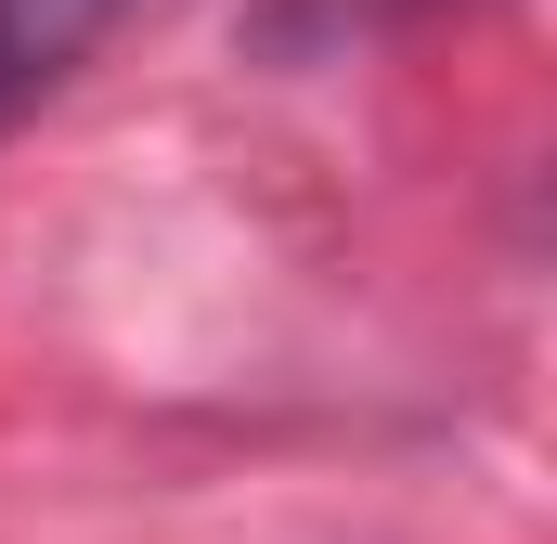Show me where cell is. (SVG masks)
<instances>
[{"mask_svg": "<svg viewBox=\"0 0 557 544\" xmlns=\"http://www.w3.org/2000/svg\"><path fill=\"white\" fill-rule=\"evenodd\" d=\"M117 13H131V0H0V131L39 118V104L117 39Z\"/></svg>", "mask_w": 557, "mask_h": 544, "instance_id": "6da1fadb", "label": "cell"}, {"mask_svg": "<svg viewBox=\"0 0 557 544\" xmlns=\"http://www.w3.org/2000/svg\"><path fill=\"white\" fill-rule=\"evenodd\" d=\"M416 13H441V0H416Z\"/></svg>", "mask_w": 557, "mask_h": 544, "instance_id": "7a4b0ae2", "label": "cell"}]
</instances>
